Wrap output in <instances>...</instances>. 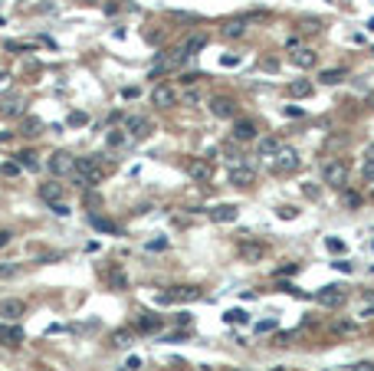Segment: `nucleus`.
Instances as JSON below:
<instances>
[{"label":"nucleus","instance_id":"nucleus-10","mask_svg":"<svg viewBox=\"0 0 374 371\" xmlns=\"http://www.w3.org/2000/svg\"><path fill=\"white\" fill-rule=\"evenodd\" d=\"M36 191H40V200H43V204H59L63 194H66V184H59V181H43Z\"/></svg>","mask_w":374,"mask_h":371},{"label":"nucleus","instance_id":"nucleus-25","mask_svg":"<svg viewBox=\"0 0 374 371\" xmlns=\"http://www.w3.org/2000/svg\"><path fill=\"white\" fill-rule=\"evenodd\" d=\"M289 92H292V96H299V99H308L312 92H315V86H312L308 79H296V82H289Z\"/></svg>","mask_w":374,"mask_h":371},{"label":"nucleus","instance_id":"nucleus-12","mask_svg":"<svg viewBox=\"0 0 374 371\" xmlns=\"http://www.w3.org/2000/svg\"><path fill=\"white\" fill-rule=\"evenodd\" d=\"M151 102L158 105V109H171V105L177 102V92L167 86V82H158V86H154V92H151Z\"/></svg>","mask_w":374,"mask_h":371},{"label":"nucleus","instance_id":"nucleus-56","mask_svg":"<svg viewBox=\"0 0 374 371\" xmlns=\"http://www.w3.org/2000/svg\"><path fill=\"white\" fill-rule=\"evenodd\" d=\"M269 371H286V368H269Z\"/></svg>","mask_w":374,"mask_h":371},{"label":"nucleus","instance_id":"nucleus-48","mask_svg":"<svg viewBox=\"0 0 374 371\" xmlns=\"http://www.w3.org/2000/svg\"><path fill=\"white\" fill-rule=\"evenodd\" d=\"M144 40H148V43H161V30H148V33H144Z\"/></svg>","mask_w":374,"mask_h":371},{"label":"nucleus","instance_id":"nucleus-14","mask_svg":"<svg viewBox=\"0 0 374 371\" xmlns=\"http://www.w3.org/2000/svg\"><path fill=\"white\" fill-rule=\"evenodd\" d=\"M210 112H213L217 119H233V115H236V102L227 99V96H213L210 99Z\"/></svg>","mask_w":374,"mask_h":371},{"label":"nucleus","instance_id":"nucleus-5","mask_svg":"<svg viewBox=\"0 0 374 371\" xmlns=\"http://www.w3.org/2000/svg\"><path fill=\"white\" fill-rule=\"evenodd\" d=\"M194 299H200V289H194V286H177V289H171V293H161V296H158V302H161V306L194 302Z\"/></svg>","mask_w":374,"mask_h":371},{"label":"nucleus","instance_id":"nucleus-31","mask_svg":"<svg viewBox=\"0 0 374 371\" xmlns=\"http://www.w3.org/2000/svg\"><path fill=\"white\" fill-rule=\"evenodd\" d=\"M361 177L374 187V158H364V164H361Z\"/></svg>","mask_w":374,"mask_h":371},{"label":"nucleus","instance_id":"nucleus-35","mask_svg":"<svg viewBox=\"0 0 374 371\" xmlns=\"http://www.w3.org/2000/svg\"><path fill=\"white\" fill-rule=\"evenodd\" d=\"M20 273V266L17 263H0V279H7V276H17Z\"/></svg>","mask_w":374,"mask_h":371},{"label":"nucleus","instance_id":"nucleus-18","mask_svg":"<svg viewBox=\"0 0 374 371\" xmlns=\"http://www.w3.org/2000/svg\"><path fill=\"white\" fill-rule=\"evenodd\" d=\"M135 328H138V332H144V335H151V332H158V328H161V316H154V312H144V316H138Z\"/></svg>","mask_w":374,"mask_h":371},{"label":"nucleus","instance_id":"nucleus-57","mask_svg":"<svg viewBox=\"0 0 374 371\" xmlns=\"http://www.w3.org/2000/svg\"><path fill=\"white\" fill-rule=\"evenodd\" d=\"M230 371H246V368H230Z\"/></svg>","mask_w":374,"mask_h":371},{"label":"nucleus","instance_id":"nucleus-34","mask_svg":"<svg viewBox=\"0 0 374 371\" xmlns=\"http://www.w3.org/2000/svg\"><path fill=\"white\" fill-rule=\"evenodd\" d=\"M20 164L26 168V171H36V154L33 151H23L20 154Z\"/></svg>","mask_w":374,"mask_h":371},{"label":"nucleus","instance_id":"nucleus-24","mask_svg":"<svg viewBox=\"0 0 374 371\" xmlns=\"http://www.w3.org/2000/svg\"><path fill=\"white\" fill-rule=\"evenodd\" d=\"M207 43H210L207 33H194V36H190V40L184 43V49H187V56H194V53H200V49H204Z\"/></svg>","mask_w":374,"mask_h":371},{"label":"nucleus","instance_id":"nucleus-11","mask_svg":"<svg viewBox=\"0 0 374 371\" xmlns=\"http://www.w3.org/2000/svg\"><path fill=\"white\" fill-rule=\"evenodd\" d=\"M207 217L213 220V223H233V220L240 217V207H236V204H217V207L207 210Z\"/></svg>","mask_w":374,"mask_h":371},{"label":"nucleus","instance_id":"nucleus-58","mask_svg":"<svg viewBox=\"0 0 374 371\" xmlns=\"http://www.w3.org/2000/svg\"><path fill=\"white\" fill-rule=\"evenodd\" d=\"M371 250H374V240H371Z\"/></svg>","mask_w":374,"mask_h":371},{"label":"nucleus","instance_id":"nucleus-8","mask_svg":"<svg viewBox=\"0 0 374 371\" xmlns=\"http://www.w3.org/2000/svg\"><path fill=\"white\" fill-rule=\"evenodd\" d=\"M227 181H230L233 187H253V181H256V171L250 168V164H236V168H230Z\"/></svg>","mask_w":374,"mask_h":371},{"label":"nucleus","instance_id":"nucleus-49","mask_svg":"<svg viewBox=\"0 0 374 371\" xmlns=\"http://www.w3.org/2000/svg\"><path fill=\"white\" fill-rule=\"evenodd\" d=\"M10 237H13L10 230H0V250H3V247H7V243H10Z\"/></svg>","mask_w":374,"mask_h":371},{"label":"nucleus","instance_id":"nucleus-53","mask_svg":"<svg viewBox=\"0 0 374 371\" xmlns=\"http://www.w3.org/2000/svg\"><path fill=\"white\" fill-rule=\"evenodd\" d=\"M338 332H354V322H338Z\"/></svg>","mask_w":374,"mask_h":371},{"label":"nucleus","instance_id":"nucleus-54","mask_svg":"<svg viewBox=\"0 0 374 371\" xmlns=\"http://www.w3.org/2000/svg\"><path fill=\"white\" fill-rule=\"evenodd\" d=\"M361 316H364V319H374V306H364V309H361Z\"/></svg>","mask_w":374,"mask_h":371},{"label":"nucleus","instance_id":"nucleus-7","mask_svg":"<svg viewBox=\"0 0 374 371\" xmlns=\"http://www.w3.org/2000/svg\"><path fill=\"white\" fill-rule=\"evenodd\" d=\"M49 171H53L56 177H69L72 171H76V158L69 151H56L53 158H49Z\"/></svg>","mask_w":374,"mask_h":371},{"label":"nucleus","instance_id":"nucleus-44","mask_svg":"<svg viewBox=\"0 0 374 371\" xmlns=\"http://www.w3.org/2000/svg\"><path fill=\"white\" fill-rule=\"evenodd\" d=\"M292 273H299V263H286V266H282L276 276H292Z\"/></svg>","mask_w":374,"mask_h":371},{"label":"nucleus","instance_id":"nucleus-15","mask_svg":"<svg viewBox=\"0 0 374 371\" xmlns=\"http://www.w3.org/2000/svg\"><path fill=\"white\" fill-rule=\"evenodd\" d=\"M240 256H243V260H250V263H259L266 256V243H259V240H240Z\"/></svg>","mask_w":374,"mask_h":371},{"label":"nucleus","instance_id":"nucleus-59","mask_svg":"<svg viewBox=\"0 0 374 371\" xmlns=\"http://www.w3.org/2000/svg\"><path fill=\"white\" fill-rule=\"evenodd\" d=\"M371 197H374V191H371Z\"/></svg>","mask_w":374,"mask_h":371},{"label":"nucleus","instance_id":"nucleus-50","mask_svg":"<svg viewBox=\"0 0 374 371\" xmlns=\"http://www.w3.org/2000/svg\"><path fill=\"white\" fill-rule=\"evenodd\" d=\"M86 204H89V207H99L102 200H99V194H86Z\"/></svg>","mask_w":374,"mask_h":371},{"label":"nucleus","instance_id":"nucleus-16","mask_svg":"<svg viewBox=\"0 0 374 371\" xmlns=\"http://www.w3.org/2000/svg\"><path fill=\"white\" fill-rule=\"evenodd\" d=\"M23 312H26L23 299H3V302H0V319H7V322H17Z\"/></svg>","mask_w":374,"mask_h":371},{"label":"nucleus","instance_id":"nucleus-36","mask_svg":"<svg viewBox=\"0 0 374 371\" xmlns=\"http://www.w3.org/2000/svg\"><path fill=\"white\" fill-rule=\"evenodd\" d=\"M49 210H53L56 217H69V214H72V210H69V204H66V200H59V204H49Z\"/></svg>","mask_w":374,"mask_h":371},{"label":"nucleus","instance_id":"nucleus-6","mask_svg":"<svg viewBox=\"0 0 374 371\" xmlns=\"http://www.w3.org/2000/svg\"><path fill=\"white\" fill-rule=\"evenodd\" d=\"M184 171H187L190 177H194L197 184H207L210 177H213V164H210L207 158H190V161L184 164Z\"/></svg>","mask_w":374,"mask_h":371},{"label":"nucleus","instance_id":"nucleus-37","mask_svg":"<svg viewBox=\"0 0 374 371\" xmlns=\"http://www.w3.org/2000/svg\"><path fill=\"white\" fill-rule=\"evenodd\" d=\"M302 194H305L308 200H319V197H322V191H319L315 184H302Z\"/></svg>","mask_w":374,"mask_h":371},{"label":"nucleus","instance_id":"nucleus-55","mask_svg":"<svg viewBox=\"0 0 374 371\" xmlns=\"http://www.w3.org/2000/svg\"><path fill=\"white\" fill-rule=\"evenodd\" d=\"M368 158H374V145H371V148H368Z\"/></svg>","mask_w":374,"mask_h":371},{"label":"nucleus","instance_id":"nucleus-23","mask_svg":"<svg viewBox=\"0 0 374 371\" xmlns=\"http://www.w3.org/2000/svg\"><path fill=\"white\" fill-rule=\"evenodd\" d=\"M105 142H109V148H128V145H132V135L125 128H115V131H109Z\"/></svg>","mask_w":374,"mask_h":371},{"label":"nucleus","instance_id":"nucleus-22","mask_svg":"<svg viewBox=\"0 0 374 371\" xmlns=\"http://www.w3.org/2000/svg\"><path fill=\"white\" fill-rule=\"evenodd\" d=\"M348 76V69H341V66H335V69H322V86H338L341 79Z\"/></svg>","mask_w":374,"mask_h":371},{"label":"nucleus","instance_id":"nucleus-40","mask_svg":"<svg viewBox=\"0 0 374 371\" xmlns=\"http://www.w3.org/2000/svg\"><path fill=\"white\" fill-rule=\"evenodd\" d=\"M345 204H348V207H358V204H361V194H354V191H345Z\"/></svg>","mask_w":374,"mask_h":371},{"label":"nucleus","instance_id":"nucleus-29","mask_svg":"<svg viewBox=\"0 0 374 371\" xmlns=\"http://www.w3.org/2000/svg\"><path fill=\"white\" fill-rule=\"evenodd\" d=\"M66 125H69V128H82V125H89V115H86V112H69Z\"/></svg>","mask_w":374,"mask_h":371},{"label":"nucleus","instance_id":"nucleus-33","mask_svg":"<svg viewBox=\"0 0 374 371\" xmlns=\"http://www.w3.org/2000/svg\"><path fill=\"white\" fill-rule=\"evenodd\" d=\"M33 43H7V53H33Z\"/></svg>","mask_w":374,"mask_h":371},{"label":"nucleus","instance_id":"nucleus-51","mask_svg":"<svg viewBox=\"0 0 374 371\" xmlns=\"http://www.w3.org/2000/svg\"><path fill=\"white\" fill-rule=\"evenodd\" d=\"M354 371H374V365H371V361H358V365H354Z\"/></svg>","mask_w":374,"mask_h":371},{"label":"nucleus","instance_id":"nucleus-41","mask_svg":"<svg viewBox=\"0 0 374 371\" xmlns=\"http://www.w3.org/2000/svg\"><path fill=\"white\" fill-rule=\"evenodd\" d=\"M128 342H132L128 332H115V335H112V345H128Z\"/></svg>","mask_w":374,"mask_h":371},{"label":"nucleus","instance_id":"nucleus-42","mask_svg":"<svg viewBox=\"0 0 374 371\" xmlns=\"http://www.w3.org/2000/svg\"><path fill=\"white\" fill-rule=\"evenodd\" d=\"M276 328V319H263V322H256V332H273Z\"/></svg>","mask_w":374,"mask_h":371},{"label":"nucleus","instance_id":"nucleus-46","mask_svg":"<svg viewBox=\"0 0 374 371\" xmlns=\"http://www.w3.org/2000/svg\"><path fill=\"white\" fill-rule=\"evenodd\" d=\"M197 79H204V73H187V76L181 79V82H184V86H194V82H197Z\"/></svg>","mask_w":374,"mask_h":371},{"label":"nucleus","instance_id":"nucleus-2","mask_svg":"<svg viewBox=\"0 0 374 371\" xmlns=\"http://www.w3.org/2000/svg\"><path fill=\"white\" fill-rule=\"evenodd\" d=\"M76 171L86 177L89 184H102L105 174H109V168L102 161V154H89V158H76Z\"/></svg>","mask_w":374,"mask_h":371},{"label":"nucleus","instance_id":"nucleus-38","mask_svg":"<svg viewBox=\"0 0 374 371\" xmlns=\"http://www.w3.org/2000/svg\"><path fill=\"white\" fill-rule=\"evenodd\" d=\"M286 119H302V115H305V109H302V105H286Z\"/></svg>","mask_w":374,"mask_h":371},{"label":"nucleus","instance_id":"nucleus-26","mask_svg":"<svg viewBox=\"0 0 374 371\" xmlns=\"http://www.w3.org/2000/svg\"><path fill=\"white\" fill-rule=\"evenodd\" d=\"M223 322L227 325H243V322H250V316L243 309H230V312H223Z\"/></svg>","mask_w":374,"mask_h":371},{"label":"nucleus","instance_id":"nucleus-27","mask_svg":"<svg viewBox=\"0 0 374 371\" xmlns=\"http://www.w3.org/2000/svg\"><path fill=\"white\" fill-rule=\"evenodd\" d=\"M89 223H92V227L95 230H102V233H115V223H112V220H105V217H95V214H89Z\"/></svg>","mask_w":374,"mask_h":371},{"label":"nucleus","instance_id":"nucleus-9","mask_svg":"<svg viewBox=\"0 0 374 371\" xmlns=\"http://www.w3.org/2000/svg\"><path fill=\"white\" fill-rule=\"evenodd\" d=\"M259 131H256V122L253 119H236L233 122V142H256Z\"/></svg>","mask_w":374,"mask_h":371},{"label":"nucleus","instance_id":"nucleus-39","mask_svg":"<svg viewBox=\"0 0 374 371\" xmlns=\"http://www.w3.org/2000/svg\"><path fill=\"white\" fill-rule=\"evenodd\" d=\"M0 171H3L7 177H17V174H20V164H17V161H10V164H3Z\"/></svg>","mask_w":374,"mask_h":371},{"label":"nucleus","instance_id":"nucleus-1","mask_svg":"<svg viewBox=\"0 0 374 371\" xmlns=\"http://www.w3.org/2000/svg\"><path fill=\"white\" fill-rule=\"evenodd\" d=\"M299 164H302V154L296 151V148H289V145H279V151L273 154V161H269V171L279 177L292 174V171H299Z\"/></svg>","mask_w":374,"mask_h":371},{"label":"nucleus","instance_id":"nucleus-30","mask_svg":"<svg viewBox=\"0 0 374 371\" xmlns=\"http://www.w3.org/2000/svg\"><path fill=\"white\" fill-rule=\"evenodd\" d=\"M325 250L341 256V253H345V240H338V237H325Z\"/></svg>","mask_w":374,"mask_h":371},{"label":"nucleus","instance_id":"nucleus-19","mask_svg":"<svg viewBox=\"0 0 374 371\" xmlns=\"http://www.w3.org/2000/svg\"><path fill=\"white\" fill-rule=\"evenodd\" d=\"M223 40H243L246 36V20H230V23H223Z\"/></svg>","mask_w":374,"mask_h":371},{"label":"nucleus","instance_id":"nucleus-47","mask_svg":"<svg viewBox=\"0 0 374 371\" xmlns=\"http://www.w3.org/2000/svg\"><path fill=\"white\" fill-rule=\"evenodd\" d=\"M138 368H141V358H135V355H132V358L125 361V371H138Z\"/></svg>","mask_w":374,"mask_h":371},{"label":"nucleus","instance_id":"nucleus-17","mask_svg":"<svg viewBox=\"0 0 374 371\" xmlns=\"http://www.w3.org/2000/svg\"><path fill=\"white\" fill-rule=\"evenodd\" d=\"M0 342L10 345V348H17V345L23 342V328L20 325H0Z\"/></svg>","mask_w":374,"mask_h":371},{"label":"nucleus","instance_id":"nucleus-45","mask_svg":"<svg viewBox=\"0 0 374 371\" xmlns=\"http://www.w3.org/2000/svg\"><path fill=\"white\" fill-rule=\"evenodd\" d=\"M296 214H299L296 207H279V217L282 220H296Z\"/></svg>","mask_w":374,"mask_h":371},{"label":"nucleus","instance_id":"nucleus-43","mask_svg":"<svg viewBox=\"0 0 374 371\" xmlns=\"http://www.w3.org/2000/svg\"><path fill=\"white\" fill-rule=\"evenodd\" d=\"M331 266H335L338 273H351V270H354V266H351V263H348V260H335V263H331Z\"/></svg>","mask_w":374,"mask_h":371},{"label":"nucleus","instance_id":"nucleus-21","mask_svg":"<svg viewBox=\"0 0 374 371\" xmlns=\"http://www.w3.org/2000/svg\"><path fill=\"white\" fill-rule=\"evenodd\" d=\"M315 59H319V56L312 53V49H296V53H292V66H299V69H312Z\"/></svg>","mask_w":374,"mask_h":371},{"label":"nucleus","instance_id":"nucleus-52","mask_svg":"<svg viewBox=\"0 0 374 371\" xmlns=\"http://www.w3.org/2000/svg\"><path fill=\"white\" fill-rule=\"evenodd\" d=\"M223 66H240V56H223Z\"/></svg>","mask_w":374,"mask_h":371},{"label":"nucleus","instance_id":"nucleus-32","mask_svg":"<svg viewBox=\"0 0 374 371\" xmlns=\"http://www.w3.org/2000/svg\"><path fill=\"white\" fill-rule=\"evenodd\" d=\"M167 247H171V240H167V237H154V240L148 243V250H151V253H161V250H167Z\"/></svg>","mask_w":374,"mask_h":371},{"label":"nucleus","instance_id":"nucleus-4","mask_svg":"<svg viewBox=\"0 0 374 371\" xmlns=\"http://www.w3.org/2000/svg\"><path fill=\"white\" fill-rule=\"evenodd\" d=\"M315 302L325 309H341L348 302V293H345V286H322L319 293H315Z\"/></svg>","mask_w":374,"mask_h":371},{"label":"nucleus","instance_id":"nucleus-20","mask_svg":"<svg viewBox=\"0 0 374 371\" xmlns=\"http://www.w3.org/2000/svg\"><path fill=\"white\" fill-rule=\"evenodd\" d=\"M276 151H279V138H276V135H269V138H259V142H256V154H259V158H273Z\"/></svg>","mask_w":374,"mask_h":371},{"label":"nucleus","instance_id":"nucleus-28","mask_svg":"<svg viewBox=\"0 0 374 371\" xmlns=\"http://www.w3.org/2000/svg\"><path fill=\"white\" fill-rule=\"evenodd\" d=\"M40 131H43V122L40 119H33V115L23 119V135H40Z\"/></svg>","mask_w":374,"mask_h":371},{"label":"nucleus","instance_id":"nucleus-3","mask_svg":"<svg viewBox=\"0 0 374 371\" xmlns=\"http://www.w3.org/2000/svg\"><path fill=\"white\" fill-rule=\"evenodd\" d=\"M322 181L328 187H335V191H345V187H348V164L345 161H328L322 168Z\"/></svg>","mask_w":374,"mask_h":371},{"label":"nucleus","instance_id":"nucleus-13","mask_svg":"<svg viewBox=\"0 0 374 371\" xmlns=\"http://www.w3.org/2000/svg\"><path fill=\"white\" fill-rule=\"evenodd\" d=\"M125 131H128L132 138H144V135H151V119H144V115H128V119H125Z\"/></svg>","mask_w":374,"mask_h":371}]
</instances>
